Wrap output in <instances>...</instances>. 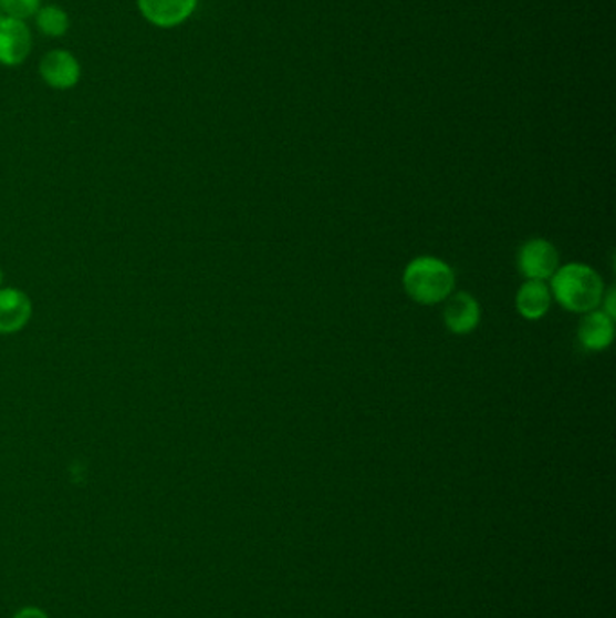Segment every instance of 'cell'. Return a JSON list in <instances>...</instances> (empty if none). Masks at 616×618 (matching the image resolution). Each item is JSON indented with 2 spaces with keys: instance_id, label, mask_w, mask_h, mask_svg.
<instances>
[{
  "instance_id": "cell-1",
  "label": "cell",
  "mask_w": 616,
  "mask_h": 618,
  "mask_svg": "<svg viewBox=\"0 0 616 618\" xmlns=\"http://www.w3.org/2000/svg\"><path fill=\"white\" fill-rule=\"evenodd\" d=\"M552 291L558 305L572 313H589L604 302L601 275L581 262L558 268L552 277Z\"/></svg>"
},
{
  "instance_id": "cell-2",
  "label": "cell",
  "mask_w": 616,
  "mask_h": 618,
  "mask_svg": "<svg viewBox=\"0 0 616 618\" xmlns=\"http://www.w3.org/2000/svg\"><path fill=\"white\" fill-rule=\"evenodd\" d=\"M456 285L452 268L436 257L410 260L404 271V288L418 305L432 306L449 299Z\"/></svg>"
},
{
  "instance_id": "cell-3",
  "label": "cell",
  "mask_w": 616,
  "mask_h": 618,
  "mask_svg": "<svg viewBox=\"0 0 616 618\" xmlns=\"http://www.w3.org/2000/svg\"><path fill=\"white\" fill-rule=\"evenodd\" d=\"M39 74L48 87L55 91H71L82 80V64L73 51L56 48L42 56Z\"/></svg>"
},
{
  "instance_id": "cell-4",
  "label": "cell",
  "mask_w": 616,
  "mask_h": 618,
  "mask_svg": "<svg viewBox=\"0 0 616 618\" xmlns=\"http://www.w3.org/2000/svg\"><path fill=\"white\" fill-rule=\"evenodd\" d=\"M33 34L24 20L0 17V65L19 68L30 59Z\"/></svg>"
},
{
  "instance_id": "cell-5",
  "label": "cell",
  "mask_w": 616,
  "mask_h": 618,
  "mask_svg": "<svg viewBox=\"0 0 616 618\" xmlns=\"http://www.w3.org/2000/svg\"><path fill=\"white\" fill-rule=\"evenodd\" d=\"M139 16L159 30L185 24L198 10L199 0H136Z\"/></svg>"
},
{
  "instance_id": "cell-6",
  "label": "cell",
  "mask_w": 616,
  "mask_h": 618,
  "mask_svg": "<svg viewBox=\"0 0 616 618\" xmlns=\"http://www.w3.org/2000/svg\"><path fill=\"white\" fill-rule=\"evenodd\" d=\"M519 271L528 280L552 279L558 270V251L550 240L530 239L518 254Z\"/></svg>"
},
{
  "instance_id": "cell-7",
  "label": "cell",
  "mask_w": 616,
  "mask_h": 618,
  "mask_svg": "<svg viewBox=\"0 0 616 618\" xmlns=\"http://www.w3.org/2000/svg\"><path fill=\"white\" fill-rule=\"evenodd\" d=\"M445 326L453 334H469L478 328L481 320V309L472 295L458 291L450 295L443 309Z\"/></svg>"
},
{
  "instance_id": "cell-8",
  "label": "cell",
  "mask_w": 616,
  "mask_h": 618,
  "mask_svg": "<svg viewBox=\"0 0 616 618\" xmlns=\"http://www.w3.org/2000/svg\"><path fill=\"white\" fill-rule=\"evenodd\" d=\"M33 306L24 291L0 290V333H15L30 322Z\"/></svg>"
},
{
  "instance_id": "cell-9",
  "label": "cell",
  "mask_w": 616,
  "mask_h": 618,
  "mask_svg": "<svg viewBox=\"0 0 616 618\" xmlns=\"http://www.w3.org/2000/svg\"><path fill=\"white\" fill-rule=\"evenodd\" d=\"M615 337L613 319L604 311H589L578 325V340L586 351H604L609 348Z\"/></svg>"
},
{
  "instance_id": "cell-10",
  "label": "cell",
  "mask_w": 616,
  "mask_h": 618,
  "mask_svg": "<svg viewBox=\"0 0 616 618\" xmlns=\"http://www.w3.org/2000/svg\"><path fill=\"white\" fill-rule=\"evenodd\" d=\"M550 305H552V293L543 280H526L515 295L519 315L526 320L543 319Z\"/></svg>"
},
{
  "instance_id": "cell-11",
  "label": "cell",
  "mask_w": 616,
  "mask_h": 618,
  "mask_svg": "<svg viewBox=\"0 0 616 618\" xmlns=\"http://www.w3.org/2000/svg\"><path fill=\"white\" fill-rule=\"evenodd\" d=\"M33 19L39 33L48 39H62L71 28L70 13L59 4H42Z\"/></svg>"
},
{
  "instance_id": "cell-12",
  "label": "cell",
  "mask_w": 616,
  "mask_h": 618,
  "mask_svg": "<svg viewBox=\"0 0 616 618\" xmlns=\"http://www.w3.org/2000/svg\"><path fill=\"white\" fill-rule=\"evenodd\" d=\"M42 8V0H0L2 16L17 20H30Z\"/></svg>"
},
{
  "instance_id": "cell-13",
  "label": "cell",
  "mask_w": 616,
  "mask_h": 618,
  "mask_svg": "<svg viewBox=\"0 0 616 618\" xmlns=\"http://www.w3.org/2000/svg\"><path fill=\"white\" fill-rule=\"evenodd\" d=\"M15 618H48V615L39 608H24L15 615Z\"/></svg>"
},
{
  "instance_id": "cell-14",
  "label": "cell",
  "mask_w": 616,
  "mask_h": 618,
  "mask_svg": "<svg viewBox=\"0 0 616 618\" xmlns=\"http://www.w3.org/2000/svg\"><path fill=\"white\" fill-rule=\"evenodd\" d=\"M0 282H2V271H0Z\"/></svg>"
},
{
  "instance_id": "cell-15",
  "label": "cell",
  "mask_w": 616,
  "mask_h": 618,
  "mask_svg": "<svg viewBox=\"0 0 616 618\" xmlns=\"http://www.w3.org/2000/svg\"><path fill=\"white\" fill-rule=\"evenodd\" d=\"M0 17H2V11H0Z\"/></svg>"
}]
</instances>
